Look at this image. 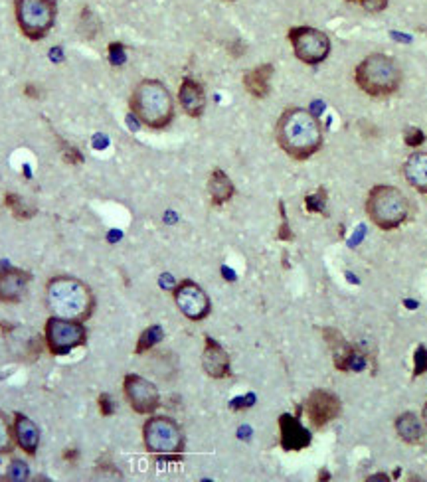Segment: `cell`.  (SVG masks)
Masks as SVG:
<instances>
[{"mask_svg": "<svg viewBox=\"0 0 427 482\" xmlns=\"http://www.w3.org/2000/svg\"><path fill=\"white\" fill-rule=\"evenodd\" d=\"M46 346L54 356L70 354L74 348H79L88 342V330L81 321H70L50 317L44 328Z\"/></svg>", "mask_w": 427, "mask_h": 482, "instance_id": "cell-8", "label": "cell"}, {"mask_svg": "<svg viewBox=\"0 0 427 482\" xmlns=\"http://www.w3.org/2000/svg\"><path fill=\"white\" fill-rule=\"evenodd\" d=\"M178 101L182 105V109L186 111V115L190 117H202L204 109H206V93L204 88L192 79V77H184L180 89H178Z\"/></svg>", "mask_w": 427, "mask_h": 482, "instance_id": "cell-16", "label": "cell"}, {"mask_svg": "<svg viewBox=\"0 0 427 482\" xmlns=\"http://www.w3.org/2000/svg\"><path fill=\"white\" fill-rule=\"evenodd\" d=\"M24 93H26L28 97H34V99H36V97H40V91L36 89V86H34V83L26 86V88H24Z\"/></svg>", "mask_w": 427, "mask_h": 482, "instance_id": "cell-33", "label": "cell"}, {"mask_svg": "<svg viewBox=\"0 0 427 482\" xmlns=\"http://www.w3.org/2000/svg\"><path fill=\"white\" fill-rule=\"evenodd\" d=\"M354 79L366 95L386 97L399 89L401 70L394 58L386 54H370L356 66Z\"/></svg>", "mask_w": 427, "mask_h": 482, "instance_id": "cell-4", "label": "cell"}, {"mask_svg": "<svg viewBox=\"0 0 427 482\" xmlns=\"http://www.w3.org/2000/svg\"><path fill=\"white\" fill-rule=\"evenodd\" d=\"M404 141L408 146H419L426 143V132L421 131L419 127H408L404 131Z\"/></svg>", "mask_w": 427, "mask_h": 482, "instance_id": "cell-29", "label": "cell"}, {"mask_svg": "<svg viewBox=\"0 0 427 482\" xmlns=\"http://www.w3.org/2000/svg\"><path fill=\"white\" fill-rule=\"evenodd\" d=\"M305 204H307V210H309V212L326 214V190H324V188H319V192L309 194V196L305 198Z\"/></svg>", "mask_w": 427, "mask_h": 482, "instance_id": "cell-25", "label": "cell"}, {"mask_svg": "<svg viewBox=\"0 0 427 482\" xmlns=\"http://www.w3.org/2000/svg\"><path fill=\"white\" fill-rule=\"evenodd\" d=\"M360 4H362L364 10L376 14V12H382L384 8L388 6V0H360Z\"/></svg>", "mask_w": 427, "mask_h": 482, "instance_id": "cell-31", "label": "cell"}, {"mask_svg": "<svg viewBox=\"0 0 427 482\" xmlns=\"http://www.w3.org/2000/svg\"><path fill=\"white\" fill-rule=\"evenodd\" d=\"M348 2H360V0H348Z\"/></svg>", "mask_w": 427, "mask_h": 482, "instance_id": "cell-37", "label": "cell"}, {"mask_svg": "<svg viewBox=\"0 0 427 482\" xmlns=\"http://www.w3.org/2000/svg\"><path fill=\"white\" fill-rule=\"evenodd\" d=\"M202 368L214 380H221L230 376V356L214 338H206L204 352H202Z\"/></svg>", "mask_w": 427, "mask_h": 482, "instance_id": "cell-15", "label": "cell"}, {"mask_svg": "<svg viewBox=\"0 0 427 482\" xmlns=\"http://www.w3.org/2000/svg\"><path fill=\"white\" fill-rule=\"evenodd\" d=\"M28 476H30V468L24 461L14 459V461L8 465V481L22 482V481H28Z\"/></svg>", "mask_w": 427, "mask_h": 482, "instance_id": "cell-26", "label": "cell"}, {"mask_svg": "<svg viewBox=\"0 0 427 482\" xmlns=\"http://www.w3.org/2000/svg\"><path fill=\"white\" fill-rule=\"evenodd\" d=\"M162 328L161 326H148L147 330L141 334L139 342H137V354H143V352L150 350L155 344H159L162 340Z\"/></svg>", "mask_w": 427, "mask_h": 482, "instance_id": "cell-23", "label": "cell"}, {"mask_svg": "<svg viewBox=\"0 0 427 482\" xmlns=\"http://www.w3.org/2000/svg\"><path fill=\"white\" fill-rule=\"evenodd\" d=\"M424 423H426L427 427V401H426V405H424Z\"/></svg>", "mask_w": 427, "mask_h": 482, "instance_id": "cell-36", "label": "cell"}, {"mask_svg": "<svg viewBox=\"0 0 427 482\" xmlns=\"http://www.w3.org/2000/svg\"><path fill=\"white\" fill-rule=\"evenodd\" d=\"M175 303L180 312L190 321H202L210 314V299L206 291L194 281H182L175 289Z\"/></svg>", "mask_w": 427, "mask_h": 482, "instance_id": "cell-11", "label": "cell"}, {"mask_svg": "<svg viewBox=\"0 0 427 482\" xmlns=\"http://www.w3.org/2000/svg\"><path fill=\"white\" fill-rule=\"evenodd\" d=\"M63 459H66V461H77V451H66V453H63Z\"/></svg>", "mask_w": 427, "mask_h": 482, "instance_id": "cell-34", "label": "cell"}, {"mask_svg": "<svg viewBox=\"0 0 427 482\" xmlns=\"http://www.w3.org/2000/svg\"><path fill=\"white\" fill-rule=\"evenodd\" d=\"M14 14L18 28L28 40H42L56 24L58 2L56 0H14Z\"/></svg>", "mask_w": 427, "mask_h": 482, "instance_id": "cell-7", "label": "cell"}, {"mask_svg": "<svg viewBox=\"0 0 427 482\" xmlns=\"http://www.w3.org/2000/svg\"><path fill=\"white\" fill-rule=\"evenodd\" d=\"M99 411H101V415H111L113 413V401H111L109 394L99 395Z\"/></svg>", "mask_w": 427, "mask_h": 482, "instance_id": "cell-32", "label": "cell"}, {"mask_svg": "<svg viewBox=\"0 0 427 482\" xmlns=\"http://www.w3.org/2000/svg\"><path fill=\"white\" fill-rule=\"evenodd\" d=\"M281 447L285 451H303L310 445V433L301 425V421L293 415H281L279 417Z\"/></svg>", "mask_w": 427, "mask_h": 482, "instance_id": "cell-14", "label": "cell"}, {"mask_svg": "<svg viewBox=\"0 0 427 482\" xmlns=\"http://www.w3.org/2000/svg\"><path fill=\"white\" fill-rule=\"evenodd\" d=\"M340 399L335 394L326 390H315L310 392L309 399L305 401L307 417L315 427H324L326 423L335 421L340 415Z\"/></svg>", "mask_w": 427, "mask_h": 482, "instance_id": "cell-12", "label": "cell"}, {"mask_svg": "<svg viewBox=\"0 0 427 482\" xmlns=\"http://www.w3.org/2000/svg\"><path fill=\"white\" fill-rule=\"evenodd\" d=\"M208 194H210V200L214 205H224L226 202H230L236 194V188H234V182L230 180V176L226 174L224 170L216 168L210 178H208Z\"/></svg>", "mask_w": 427, "mask_h": 482, "instance_id": "cell-20", "label": "cell"}, {"mask_svg": "<svg viewBox=\"0 0 427 482\" xmlns=\"http://www.w3.org/2000/svg\"><path fill=\"white\" fill-rule=\"evenodd\" d=\"M143 441L148 453L161 459L178 461L184 453V433L180 425L164 415L148 419L143 427Z\"/></svg>", "mask_w": 427, "mask_h": 482, "instance_id": "cell-6", "label": "cell"}, {"mask_svg": "<svg viewBox=\"0 0 427 482\" xmlns=\"http://www.w3.org/2000/svg\"><path fill=\"white\" fill-rule=\"evenodd\" d=\"M30 273L18 267L0 269V303H18L28 289Z\"/></svg>", "mask_w": 427, "mask_h": 482, "instance_id": "cell-13", "label": "cell"}, {"mask_svg": "<svg viewBox=\"0 0 427 482\" xmlns=\"http://www.w3.org/2000/svg\"><path fill=\"white\" fill-rule=\"evenodd\" d=\"M413 362H415V365H413V378H417V376L426 374L427 372V348L426 346H419V348L415 350V354H413Z\"/></svg>", "mask_w": 427, "mask_h": 482, "instance_id": "cell-28", "label": "cell"}, {"mask_svg": "<svg viewBox=\"0 0 427 482\" xmlns=\"http://www.w3.org/2000/svg\"><path fill=\"white\" fill-rule=\"evenodd\" d=\"M109 59H111V63H113V66H121V63H125V48H123V44L113 42V44L109 46Z\"/></svg>", "mask_w": 427, "mask_h": 482, "instance_id": "cell-30", "label": "cell"}, {"mask_svg": "<svg viewBox=\"0 0 427 482\" xmlns=\"http://www.w3.org/2000/svg\"><path fill=\"white\" fill-rule=\"evenodd\" d=\"M287 36L293 46L295 58L307 66H319L330 54V38L323 30L297 26V28L289 30Z\"/></svg>", "mask_w": 427, "mask_h": 482, "instance_id": "cell-9", "label": "cell"}, {"mask_svg": "<svg viewBox=\"0 0 427 482\" xmlns=\"http://www.w3.org/2000/svg\"><path fill=\"white\" fill-rule=\"evenodd\" d=\"M59 148H61V157H63V161L68 162V164H81V162H83V154H81L75 146L70 145V143L59 141Z\"/></svg>", "mask_w": 427, "mask_h": 482, "instance_id": "cell-27", "label": "cell"}, {"mask_svg": "<svg viewBox=\"0 0 427 482\" xmlns=\"http://www.w3.org/2000/svg\"><path fill=\"white\" fill-rule=\"evenodd\" d=\"M131 111L150 129H164L175 117V101L162 81L143 79L131 95Z\"/></svg>", "mask_w": 427, "mask_h": 482, "instance_id": "cell-3", "label": "cell"}, {"mask_svg": "<svg viewBox=\"0 0 427 482\" xmlns=\"http://www.w3.org/2000/svg\"><path fill=\"white\" fill-rule=\"evenodd\" d=\"M396 431H398L399 439L404 443H410V445L419 443L421 437H424V427L419 423L417 415L412 413V411L401 413L398 419H396Z\"/></svg>", "mask_w": 427, "mask_h": 482, "instance_id": "cell-21", "label": "cell"}, {"mask_svg": "<svg viewBox=\"0 0 427 482\" xmlns=\"http://www.w3.org/2000/svg\"><path fill=\"white\" fill-rule=\"evenodd\" d=\"M366 214L384 232H392L399 228L410 216V200L396 186L378 184L368 192Z\"/></svg>", "mask_w": 427, "mask_h": 482, "instance_id": "cell-5", "label": "cell"}, {"mask_svg": "<svg viewBox=\"0 0 427 482\" xmlns=\"http://www.w3.org/2000/svg\"><path fill=\"white\" fill-rule=\"evenodd\" d=\"M123 392H125V397H127L129 405L137 413H143V415L155 413V411L159 410V405H161V395H159L157 385L152 381L137 376V374L125 376Z\"/></svg>", "mask_w": 427, "mask_h": 482, "instance_id": "cell-10", "label": "cell"}, {"mask_svg": "<svg viewBox=\"0 0 427 482\" xmlns=\"http://www.w3.org/2000/svg\"><path fill=\"white\" fill-rule=\"evenodd\" d=\"M4 202H6V208L10 210V214L14 216L18 221H26V219H32L34 216H36V208L34 205H30L22 196H18V194H6L4 196Z\"/></svg>", "mask_w": 427, "mask_h": 482, "instance_id": "cell-22", "label": "cell"}, {"mask_svg": "<svg viewBox=\"0 0 427 482\" xmlns=\"http://www.w3.org/2000/svg\"><path fill=\"white\" fill-rule=\"evenodd\" d=\"M404 176L410 186L421 194H427V152L410 154L404 164Z\"/></svg>", "mask_w": 427, "mask_h": 482, "instance_id": "cell-19", "label": "cell"}, {"mask_svg": "<svg viewBox=\"0 0 427 482\" xmlns=\"http://www.w3.org/2000/svg\"><path fill=\"white\" fill-rule=\"evenodd\" d=\"M12 429L8 425V419L4 417V413L0 411V454L10 453L12 451Z\"/></svg>", "mask_w": 427, "mask_h": 482, "instance_id": "cell-24", "label": "cell"}, {"mask_svg": "<svg viewBox=\"0 0 427 482\" xmlns=\"http://www.w3.org/2000/svg\"><path fill=\"white\" fill-rule=\"evenodd\" d=\"M271 77H273V66L271 63H261V66L253 68L250 72H246V75H244V88L253 97L264 99V97L269 95Z\"/></svg>", "mask_w": 427, "mask_h": 482, "instance_id": "cell-18", "label": "cell"}, {"mask_svg": "<svg viewBox=\"0 0 427 482\" xmlns=\"http://www.w3.org/2000/svg\"><path fill=\"white\" fill-rule=\"evenodd\" d=\"M275 139L283 152L295 161H307L323 146L321 121L303 107L285 109L275 127Z\"/></svg>", "mask_w": 427, "mask_h": 482, "instance_id": "cell-1", "label": "cell"}, {"mask_svg": "<svg viewBox=\"0 0 427 482\" xmlns=\"http://www.w3.org/2000/svg\"><path fill=\"white\" fill-rule=\"evenodd\" d=\"M368 481H388V476H368Z\"/></svg>", "mask_w": 427, "mask_h": 482, "instance_id": "cell-35", "label": "cell"}, {"mask_svg": "<svg viewBox=\"0 0 427 482\" xmlns=\"http://www.w3.org/2000/svg\"><path fill=\"white\" fill-rule=\"evenodd\" d=\"M228 2H232V0H228Z\"/></svg>", "mask_w": 427, "mask_h": 482, "instance_id": "cell-38", "label": "cell"}, {"mask_svg": "<svg viewBox=\"0 0 427 482\" xmlns=\"http://www.w3.org/2000/svg\"><path fill=\"white\" fill-rule=\"evenodd\" d=\"M12 435H14L16 445L28 456L36 454L38 445H40V429L36 427V423L32 419H28L22 413H16L14 425H12Z\"/></svg>", "mask_w": 427, "mask_h": 482, "instance_id": "cell-17", "label": "cell"}, {"mask_svg": "<svg viewBox=\"0 0 427 482\" xmlns=\"http://www.w3.org/2000/svg\"><path fill=\"white\" fill-rule=\"evenodd\" d=\"M48 308L54 317L70 321H88L95 307L93 292L75 277H54L46 289Z\"/></svg>", "mask_w": 427, "mask_h": 482, "instance_id": "cell-2", "label": "cell"}]
</instances>
